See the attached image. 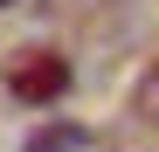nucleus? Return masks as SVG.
Listing matches in <instances>:
<instances>
[{
  "label": "nucleus",
  "mask_w": 159,
  "mask_h": 152,
  "mask_svg": "<svg viewBox=\"0 0 159 152\" xmlns=\"http://www.w3.org/2000/svg\"><path fill=\"white\" fill-rule=\"evenodd\" d=\"M0 7H14V0H0Z\"/></svg>",
  "instance_id": "4"
},
{
  "label": "nucleus",
  "mask_w": 159,
  "mask_h": 152,
  "mask_svg": "<svg viewBox=\"0 0 159 152\" xmlns=\"http://www.w3.org/2000/svg\"><path fill=\"white\" fill-rule=\"evenodd\" d=\"M76 145V132H42V138H28V152H69Z\"/></svg>",
  "instance_id": "3"
},
{
  "label": "nucleus",
  "mask_w": 159,
  "mask_h": 152,
  "mask_svg": "<svg viewBox=\"0 0 159 152\" xmlns=\"http://www.w3.org/2000/svg\"><path fill=\"white\" fill-rule=\"evenodd\" d=\"M131 111H139L145 124H159V69L145 76V83H139V97H131Z\"/></svg>",
  "instance_id": "2"
},
{
  "label": "nucleus",
  "mask_w": 159,
  "mask_h": 152,
  "mask_svg": "<svg viewBox=\"0 0 159 152\" xmlns=\"http://www.w3.org/2000/svg\"><path fill=\"white\" fill-rule=\"evenodd\" d=\"M7 90L21 97V104H56V97L69 90V62L56 56V48H14L7 56Z\"/></svg>",
  "instance_id": "1"
}]
</instances>
